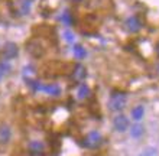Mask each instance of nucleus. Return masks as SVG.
Returning a JSON list of instances; mask_svg holds the SVG:
<instances>
[{"instance_id":"4468645a","label":"nucleus","mask_w":159,"mask_h":156,"mask_svg":"<svg viewBox=\"0 0 159 156\" xmlns=\"http://www.w3.org/2000/svg\"><path fill=\"white\" fill-rule=\"evenodd\" d=\"M72 52H74V56H77L78 59H83L84 56H85V49H84L81 45H78V43H75V45H74Z\"/></svg>"},{"instance_id":"aec40b11","label":"nucleus","mask_w":159,"mask_h":156,"mask_svg":"<svg viewBox=\"0 0 159 156\" xmlns=\"http://www.w3.org/2000/svg\"><path fill=\"white\" fill-rule=\"evenodd\" d=\"M2 77H3V72H2V69H0V80H2Z\"/></svg>"},{"instance_id":"39448f33","label":"nucleus","mask_w":159,"mask_h":156,"mask_svg":"<svg viewBox=\"0 0 159 156\" xmlns=\"http://www.w3.org/2000/svg\"><path fill=\"white\" fill-rule=\"evenodd\" d=\"M113 127L114 130L119 131V133H123L129 129V118L126 117L125 114H119L113 118Z\"/></svg>"},{"instance_id":"0eeeda50","label":"nucleus","mask_w":159,"mask_h":156,"mask_svg":"<svg viewBox=\"0 0 159 156\" xmlns=\"http://www.w3.org/2000/svg\"><path fill=\"white\" fill-rule=\"evenodd\" d=\"M12 139V127L7 123L0 124V145H7Z\"/></svg>"},{"instance_id":"2eb2a0df","label":"nucleus","mask_w":159,"mask_h":156,"mask_svg":"<svg viewBox=\"0 0 159 156\" xmlns=\"http://www.w3.org/2000/svg\"><path fill=\"white\" fill-rule=\"evenodd\" d=\"M130 135H132V137H140V136L143 135V126H140V124H134V126H132Z\"/></svg>"},{"instance_id":"f257e3e1","label":"nucleus","mask_w":159,"mask_h":156,"mask_svg":"<svg viewBox=\"0 0 159 156\" xmlns=\"http://www.w3.org/2000/svg\"><path fill=\"white\" fill-rule=\"evenodd\" d=\"M127 103V97L123 93H113L109 100V109L111 111H120L126 107Z\"/></svg>"},{"instance_id":"a211bd4d","label":"nucleus","mask_w":159,"mask_h":156,"mask_svg":"<svg viewBox=\"0 0 159 156\" xmlns=\"http://www.w3.org/2000/svg\"><path fill=\"white\" fill-rule=\"evenodd\" d=\"M64 36H65V39H67L68 42H74V35H72L70 30H65V32H64Z\"/></svg>"},{"instance_id":"1a4fd4ad","label":"nucleus","mask_w":159,"mask_h":156,"mask_svg":"<svg viewBox=\"0 0 159 156\" xmlns=\"http://www.w3.org/2000/svg\"><path fill=\"white\" fill-rule=\"evenodd\" d=\"M41 90H42V91H45L46 94H49V96H55V97L61 94V88H59V85H57V84L41 85Z\"/></svg>"},{"instance_id":"6ab92c4d","label":"nucleus","mask_w":159,"mask_h":156,"mask_svg":"<svg viewBox=\"0 0 159 156\" xmlns=\"http://www.w3.org/2000/svg\"><path fill=\"white\" fill-rule=\"evenodd\" d=\"M156 54H158V56H159V42H158V45H156Z\"/></svg>"},{"instance_id":"423d86ee","label":"nucleus","mask_w":159,"mask_h":156,"mask_svg":"<svg viewBox=\"0 0 159 156\" xmlns=\"http://www.w3.org/2000/svg\"><path fill=\"white\" fill-rule=\"evenodd\" d=\"M125 29L127 32H130V33H136V32L142 29V22L139 20L136 16H132L125 22Z\"/></svg>"},{"instance_id":"412c9836","label":"nucleus","mask_w":159,"mask_h":156,"mask_svg":"<svg viewBox=\"0 0 159 156\" xmlns=\"http://www.w3.org/2000/svg\"><path fill=\"white\" fill-rule=\"evenodd\" d=\"M74 2H81V0H74Z\"/></svg>"},{"instance_id":"ddd939ff","label":"nucleus","mask_w":159,"mask_h":156,"mask_svg":"<svg viewBox=\"0 0 159 156\" xmlns=\"http://www.w3.org/2000/svg\"><path fill=\"white\" fill-rule=\"evenodd\" d=\"M77 96H78L80 100H84V98H87L88 96H90V88H88V87H87L85 84L80 85L78 91H77Z\"/></svg>"},{"instance_id":"9b49d317","label":"nucleus","mask_w":159,"mask_h":156,"mask_svg":"<svg viewBox=\"0 0 159 156\" xmlns=\"http://www.w3.org/2000/svg\"><path fill=\"white\" fill-rule=\"evenodd\" d=\"M87 75V71H85V68L81 65V64H77L75 68H74V74H72V78L75 81H83Z\"/></svg>"},{"instance_id":"6e6552de","label":"nucleus","mask_w":159,"mask_h":156,"mask_svg":"<svg viewBox=\"0 0 159 156\" xmlns=\"http://www.w3.org/2000/svg\"><path fill=\"white\" fill-rule=\"evenodd\" d=\"M28 148H29L30 153H32L34 156H41L42 152H43V143L39 142V140H32Z\"/></svg>"},{"instance_id":"7ed1b4c3","label":"nucleus","mask_w":159,"mask_h":156,"mask_svg":"<svg viewBox=\"0 0 159 156\" xmlns=\"http://www.w3.org/2000/svg\"><path fill=\"white\" fill-rule=\"evenodd\" d=\"M26 51L29 52L34 58H39V56H42L43 55V52H45V48H43V45H42L39 41H36V39H32L30 42L26 43Z\"/></svg>"},{"instance_id":"20e7f679","label":"nucleus","mask_w":159,"mask_h":156,"mask_svg":"<svg viewBox=\"0 0 159 156\" xmlns=\"http://www.w3.org/2000/svg\"><path fill=\"white\" fill-rule=\"evenodd\" d=\"M17 54H19V48H17L16 43L13 42H7L4 45L3 49H2V58L4 61H10V59L16 58Z\"/></svg>"},{"instance_id":"9d476101","label":"nucleus","mask_w":159,"mask_h":156,"mask_svg":"<svg viewBox=\"0 0 159 156\" xmlns=\"http://www.w3.org/2000/svg\"><path fill=\"white\" fill-rule=\"evenodd\" d=\"M30 10V0H17V13L23 16Z\"/></svg>"},{"instance_id":"f03ea898","label":"nucleus","mask_w":159,"mask_h":156,"mask_svg":"<svg viewBox=\"0 0 159 156\" xmlns=\"http://www.w3.org/2000/svg\"><path fill=\"white\" fill-rule=\"evenodd\" d=\"M101 143H103V136H101L100 131H97V130L90 131V133L85 136V139H84V146L88 149H96V148H98Z\"/></svg>"},{"instance_id":"f8f14e48","label":"nucleus","mask_w":159,"mask_h":156,"mask_svg":"<svg viewBox=\"0 0 159 156\" xmlns=\"http://www.w3.org/2000/svg\"><path fill=\"white\" fill-rule=\"evenodd\" d=\"M143 114H145V109H143L142 105H136V107L132 110V118H133V120H136V122L142 120Z\"/></svg>"},{"instance_id":"dca6fc26","label":"nucleus","mask_w":159,"mask_h":156,"mask_svg":"<svg viewBox=\"0 0 159 156\" xmlns=\"http://www.w3.org/2000/svg\"><path fill=\"white\" fill-rule=\"evenodd\" d=\"M138 156H158V150L155 148H146L143 149Z\"/></svg>"},{"instance_id":"f3484780","label":"nucleus","mask_w":159,"mask_h":156,"mask_svg":"<svg viewBox=\"0 0 159 156\" xmlns=\"http://www.w3.org/2000/svg\"><path fill=\"white\" fill-rule=\"evenodd\" d=\"M62 22H64V23H65V25H67V26L72 25L71 15H70V12H68V10H67V12H65V13H64V15H62Z\"/></svg>"}]
</instances>
